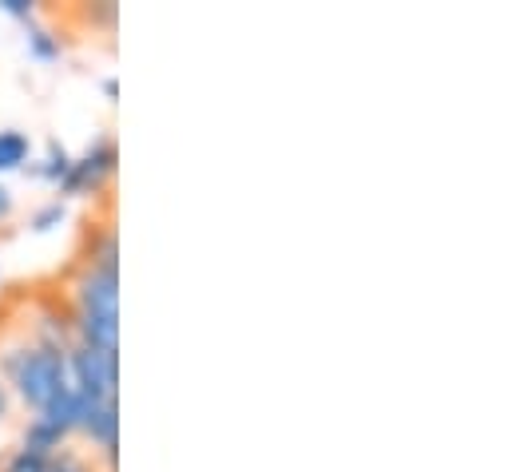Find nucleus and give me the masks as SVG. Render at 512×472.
<instances>
[{"mask_svg":"<svg viewBox=\"0 0 512 472\" xmlns=\"http://www.w3.org/2000/svg\"><path fill=\"white\" fill-rule=\"evenodd\" d=\"M116 171V147L108 139H96L80 159H72L68 175L60 179V195L80 199V195H96Z\"/></svg>","mask_w":512,"mask_h":472,"instance_id":"obj_2","label":"nucleus"},{"mask_svg":"<svg viewBox=\"0 0 512 472\" xmlns=\"http://www.w3.org/2000/svg\"><path fill=\"white\" fill-rule=\"evenodd\" d=\"M4 417H8V385L0 381V421H4Z\"/></svg>","mask_w":512,"mask_h":472,"instance_id":"obj_11","label":"nucleus"},{"mask_svg":"<svg viewBox=\"0 0 512 472\" xmlns=\"http://www.w3.org/2000/svg\"><path fill=\"white\" fill-rule=\"evenodd\" d=\"M48 461H52L48 453H36V449L20 445V449H16V453L4 461V469H0V472H44V469H48Z\"/></svg>","mask_w":512,"mask_h":472,"instance_id":"obj_6","label":"nucleus"},{"mask_svg":"<svg viewBox=\"0 0 512 472\" xmlns=\"http://www.w3.org/2000/svg\"><path fill=\"white\" fill-rule=\"evenodd\" d=\"M44 472H92L80 457H72V453H56L52 461H48V469Z\"/></svg>","mask_w":512,"mask_h":472,"instance_id":"obj_8","label":"nucleus"},{"mask_svg":"<svg viewBox=\"0 0 512 472\" xmlns=\"http://www.w3.org/2000/svg\"><path fill=\"white\" fill-rule=\"evenodd\" d=\"M28 159H32V139H28L24 131L4 127V131H0V175L20 171Z\"/></svg>","mask_w":512,"mask_h":472,"instance_id":"obj_3","label":"nucleus"},{"mask_svg":"<svg viewBox=\"0 0 512 472\" xmlns=\"http://www.w3.org/2000/svg\"><path fill=\"white\" fill-rule=\"evenodd\" d=\"M76 342L120 354V262H116V235H104L100 250L92 246L88 266L76 282Z\"/></svg>","mask_w":512,"mask_h":472,"instance_id":"obj_1","label":"nucleus"},{"mask_svg":"<svg viewBox=\"0 0 512 472\" xmlns=\"http://www.w3.org/2000/svg\"><path fill=\"white\" fill-rule=\"evenodd\" d=\"M24 40H28V52H32L36 60H56V56L64 52V48H60V40H56L48 28L32 24V20H28V36H24Z\"/></svg>","mask_w":512,"mask_h":472,"instance_id":"obj_5","label":"nucleus"},{"mask_svg":"<svg viewBox=\"0 0 512 472\" xmlns=\"http://www.w3.org/2000/svg\"><path fill=\"white\" fill-rule=\"evenodd\" d=\"M68 167H72V155L64 151V143H56V139H52V143H48V155L32 167V175H36V179H44V183H56V187H60V179L68 175Z\"/></svg>","mask_w":512,"mask_h":472,"instance_id":"obj_4","label":"nucleus"},{"mask_svg":"<svg viewBox=\"0 0 512 472\" xmlns=\"http://www.w3.org/2000/svg\"><path fill=\"white\" fill-rule=\"evenodd\" d=\"M12 215V191L8 187H0V223Z\"/></svg>","mask_w":512,"mask_h":472,"instance_id":"obj_10","label":"nucleus"},{"mask_svg":"<svg viewBox=\"0 0 512 472\" xmlns=\"http://www.w3.org/2000/svg\"><path fill=\"white\" fill-rule=\"evenodd\" d=\"M0 12H8V16H16V20H32L36 16V8H32V0H0Z\"/></svg>","mask_w":512,"mask_h":472,"instance_id":"obj_9","label":"nucleus"},{"mask_svg":"<svg viewBox=\"0 0 512 472\" xmlns=\"http://www.w3.org/2000/svg\"><path fill=\"white\" fill-rule=\"evenodd\" d=\"M64 219H68V207H64L60 199H52L48 207H40V211L32 215V231H36V235H48V231H56Z\"/></svg>","mask_w":512,"mask_h":472,"instance_id":"obj_7","label":"nucleus"}]
</instances>
